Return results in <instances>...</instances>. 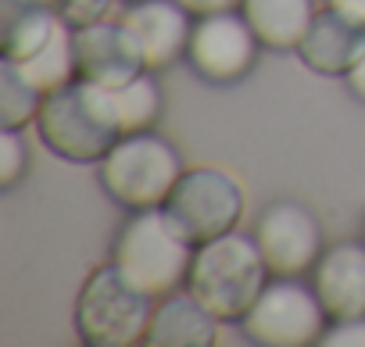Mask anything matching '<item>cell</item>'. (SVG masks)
Returning a JSON list of instances; mask_svg holds the SVG:
<instances>
[{
    "label": "cell",
    "mask_w": 365,
    "mask_h": 347,
    "mask_svg": "<svg viewBox=\"0 0 365 347\" xmlns=\"http://www.w3.org/2000/svg\"><path fill=\"white\" fill-rule=\"evenodd\" d=\"M40 140L65 161H101L125 133L115 111L111 86L76 79L43 97L36 115Z\"/></svg>",
    "instance_id": "1"
},
{
    "label": "cell",
    "mask_w": 365,
    "mask_h": 347,
    "mask_svg": "<svg viewBox=\"0 0 365 347\" xmlns=\"http://www.w3.org/2000/svg\"><path fill=\"white\" fill-rule=\"evenodd\" d=\"M269 261L262 258V247L255 237L244 233H222L208 244H197L187 290L219 318V322H240L258 294L269 283Z\"/></svg>",
    "instance_id": "2"
},
{
    "label": "cell",
    "mask_w": 365,
    "mask_h": 347,
    "mask_svg": "<svg viewBox=\"0 0 365 347\" xmlns=\"http://www.w3.org/2000/svg\"><path fill=\"white\" fill-rule=\"evenodd\" d=\"M197 244H190L165 215V208H143L125 219L115 237L111 261L150 297H168L187 286Z\"/></svg>",
    "instance_id": "3"
},
{
    "label": "cell",
    "mask_w": 365,
    "mask_h": 347,
    "mask_svg": "<svg viewBox=\"0 0 365 347\" xmlns=\"http://www.w3.org/2000/svg\"><path fill=\"white\" fill-rule=\"evenodd\" d=\"M97 165H101L104 194L129 212L161 208L172 187L179 183V176L187 172L179 150L150 129L125 133Z\"/></svg>",
    "instance_id": "4"
},
{
    "label": "cell",
    "mask_w": 365,
    "mask_h": 347,
    "mask_svg": "<svg viewBox=\"0 0 365 347\" xmlns=\"http://www.w3.org/2000/svg\"><path fill=\"white\" fill-rule=\"evenodd\" d=\"M154 297L140 290L115 261L101 265L76 297V329L90 347H129L147 340Z\"/></svg>",
    "instance_id": "5"
},
{
    "label": "cell",
    "mask_w": 365,
    "mask_h": 347,
    "mask_svg": "<svg viewBox=\"0 0 365 347\" xmlns=\"http://www.w3.org/2000/svg\"><path fill=\"white\" fill-rule=\"evenodd\" d=\"M165 215L190 244H208L222 233H233L247 212L244 187L222 168H190L172 187L161 204Z\"/></svg>",
    "instance_id": "6"
},
{
    "label": "cell",
    "mask_w": 365,
    "mask_h": 347,
    "mask_svg": "<svg viewBox=\"0 0 365 347\" xmlns=\"http://www.w3.org/2000/svg\"><path fill=\"white\" fill-rule=\"evenodd\" d=\"M326 308L315 286L297 283V276L269 279L251 311L240 318L244 333L265 347H308L319 343L326 326Z\"/></svg>",
    "instance_id": "7"
},
{
    "label": "cell",
    "mask_w": 365,
    "mask_h": 347,
    "mask_svg": "<svg viewBox=\"0 0 365 347\" xmlns=\"http://www.w3.org/2000/svg\"><path fill=\"white\" fill-rule=\"evenodd\" d=\"M258 33L251 29V22L233 11H219V15H201L190 29V43H187V61L194 65V72L208 83H237L244 79L255 61H258Z\"/></svg>",
    "instance_id": "8"
},
{
    "label": "cell",
    "mask_w": 365,
    "mask_h": 347,
    "mask_svg": "<svg viewBox=\"0 0 365 347\" xmlns=\"http://www.w3.org/2000/svg\"><path fill=\"white\" fill-rule=\"evenodd\" d=\"M255 240L276 276L312 272L322 258V226L297 201H276L258 215Z\"/></svg>",
    "instance_id": "9"
},
{
    "label": "cell",
    "mask_w": 365,
    "mask_h": 347,
    "mask_svg": "<svg viewBox=\"0 0 365 347\" xmlns=\"http://www.w3.org/2000/svg\"><path fill=\"white\" fill-rule=\"evenodd\" d=\"M72 43H76L79 79H86V83L122 86V83L136 79L140 72H147L143 51L122 19L118 22L101 19V22L79 26V29H72Z\"/></svg>",
    "instance_id": "10"
},
{
    "label": "cell",
    "mask_w": 365,
    "mask_h": 347,
    "mask_svg": "<svg viewBox=\"0 0 365 347\" xmlns=\"http://www.w3.org/2000/svg\"><path fill=\"white\" fill-rule=\"evenodd\" d=\"M122 22L136 36L147 68H165L179 54H187L194 22L179 0H133Z\"/></svg>",
    "instance_id": "11"
},
{
    "label": "cell",
    "mask_w": 365,
    "mask_h": 347,
    "mask_svg": "<svg viewBox=\"0 0 365 347\" xmlns=\"http://www.w3.org/2000/svg\"><path fill=\"white\" fill-rule=\"evenodd\" d=\"M312 276V286L333 322L365 315V240L326 247Z\"/></svg>",
    "instance_id": "12"
},
{
    "label": "cell",
    "mask_w": 365,
    "mask_h": 347,
    "mask_svg": "<svg viewBox=\"0 0 365 347\" xmlns=\"http://www.w3.org/2000/svg\"><path fill=\"white\" fill-rule=\"evenodd\" d=\"M365 51V26L326 8L315 11L308 33L297 43V58L319 76H347Z\"/></svg>",
    "instance_id": "13"
},
{
    "label": "cell",
    "mask_w": 365,
    "mask_h": 347,
    "mask_svg": "<svg viewBox=\"0 0 365 347\" xmlns=\"http://www.w3.org/2000/svg\"><path fill=\"white\" fill-rule=\"evenodd\" d=\"M215 336H219V318L187 286L161 297L147 326L150 347H212Z\"/></svg>",
    "instance_id": "14"
},
{
    "label": "cell",
    "mask_w": 365,
    "mask_h": 347,
    "mask_svg": "<svg viewBox=\"0 0 365 347\" xmlns=\"http://www.w3.org/2000/svg\"><path fill=\"white\" fill-rule=\"evenodd\" d=\"M240 11L258 33L262 47L272 51H297L301 36L315 19L312 0H244Z\"/></svg>",
    "instance_id": "15"
},
{
    "label": "cell",
    "mask_w": 365,
    "mask_h": 347,
    "mask_svg": "<svg viewBox=\"0 0 365 347\" xmlns=\"http://www.w3.org/2000/svg\"><path fill=\"white\" fill-rule=\"evenodd\" d=\"M61 26H65V19L54 8H22L8 22V29H4V40H0V58L15 61V65L36 58L58 36Z\"/></svg>",
    "instance_id": "16"
},
{
    "label": "cell",
    "mask_w": 365,
    "mask_h": 347,
    "mask_svg": "<svg viewBox=\"0 0 365 347\" xmlns=\"http://www.w3.org/2000/svg\"><path fill=\"white\" fill-rule=\"evenodd\" d=\"M19 72H22L43 97L54 93V90H61V86H68V83H76V79H79V68H76L72 26L65 22V26L58 29V36H54L36 58H29V61L19 65Z\"/></svg>",
    "instance_id": "17"
},
{
    "label": "cell",
    "mask_w": 365,
    "mask_h": 347,
    "mask_svg": "<svg viewBox=\"0 0 365 347\" xmlns=\"http://www.w3.org/2000/svg\"><path fill=\"white\" fill-rule=\"evenodd\" d=\"M111 97H115L122 133H143L161 115V90L147 72H140L136 79H129L122 86H111Z\"/></svg>",
    "instance_id": "18"
},
{
    "label": "cell",
    "mask_w": 365,
    "mask_h": 347,
    "mask_svg": "<svg viewBox=\"0 0 365 347\" xmlns=\"http://www.w3.org/2000/svg\"><path fill=\"white\" fill-rule=\"evenodd\" d=\"M43 104V93L19 72L15 61L0 58V115H4V125L22 129L26 122H36Z\"/></svg>",
    "instance_id": "19"
},
{
    "label": "cell",
    "mask_w": 365,
    "mask_h": 347,
    "mask_svg": "<svg viewBox=\"0 0 365 347\" xmlns=\"http://www.w3.org/2000/svg\"><path fill=\"white\" fill-rule=\"evenodd\" d=\"M26 168H29V150L22 143V133L15 125H4V133H0V187H15Z\"/></svg>",
    "instance_id": "20"
},
{
    "label": "cell",
    "mask_w": 365,
    "mask_h": 347,
    "mask_svg": "<svg viewBox=\"0 0 365 347\" xmlns=\"http://www.w3.org/2000/svg\"><path fill=\"white\" fill-rule=\"evenodd\" d=\"M54 11L72 26V29H79V26H90V22H101V19H111V11H115V0H58L54 4Z\"/></svg>",
    "instance_id": "21"
},
{
    "label": "cell",
    "mask_w": 365,
    "mask_h": 347,
    "mask_svg": "<svg viewBox=\"0 0 365 347\" xmlns=\"http://www.w3.org/2000/svg\"><path fill=\"white\" fill-rule=\"evenodd\" d=\"M319 343H322V347H365V315L333 322V326L322 333Z\"/></svg>",
    "instance_id": "22"
},
{
    "label": "cell",
    "mask_w": 365,
    "mask_h": 347,
    "mask_svg": "<svg viewBox=\"0 0 365 347\" xmlns=\"http://www.w3.org/2000/svg\"><path fill=\"white\" fill-rule=\"evenodd\" d=\"M190 15H219V11H233L244 0H179Z\"/></svg>",
    "instance_id": "23"
},
{
    "label": "cell",
    "mask_w": 365,
    "mask_h": 347,
    "mask_svg": "<svg viewBox=\"0 0 365 347\" xmlns=\"http://www.w3.org/2000/svg\"><path fill=\"white\" fill-rule=\"evenodd\" d=\"M329 8H333V11H340L344 19H351V22L365 26V0H329Z\"/></svg>",
    "instance_id": "24"
},
{
    "label": "cell",
    "mask_w": 365,
    "mask_h": 347,
    "mask_svg": "<svg viewBox=\"0 0 365 347\" xmlns=\"http://www.w3.org/2000/svg\"><path fill=\"white\" fill-rule=\"evenodd\" d=\"M344 79H347V90H351L358 100H365V51H361V58L354 61V68H351Z\"/></svg>",
    "instance_id": "25"
},
{
    "label": "cell",
    "mask_w": 365,
    "mask_h": 347,
    "mask_svg": "<svg viewBox=\"0 0 365 347\" xmlns=\"http://www.w3.org/2000/svg\"><path fill=\"white\" fill-rule=\"evenodd\" d=\"M15 4H22V8H54L58 0H15Z\"/></svg>",
    "instance_id": "26"
},
{
    "label": "cell",
    "mask_w": 365,
    "mask_h": 347,
    "mask_svg": "<svg viewBox=\"0 0 365 347\" xmlns=\"http://www.w3.org/2000/svg\"><path fill=\"white\" fill-rule=\"evenodd\" d=\"M129 4H133V0H129Z\"/></svg>",
    "instance_id": "27"
}]
</instances>
